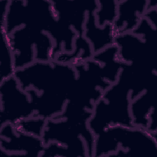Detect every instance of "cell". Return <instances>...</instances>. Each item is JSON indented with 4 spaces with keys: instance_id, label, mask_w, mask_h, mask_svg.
Returning a JSON list of instances; mask_svg holds the SVG:
<instances>
[{
    "instance_id": "cell-8",
    "label": "cell",
    "mask_w": 157,
    "mask_h": 157,
    "mask_svg": "<svg viewBox=\"0 0 157 157\" xmlns=\"http://www.w3.org/2000/svg\"><path fill=\"white\" fill-rule=\"evenodd\" d=\"M98 7L94 12L96 25L103 27L105 24L113 25L117 15V4L115 1H98Z\"/></svg>"
},
{
    "instance_id": "cell-7",
    "label": "cell",
    "mask_w": 157,
    "mask_h": 157,
    "mask_svg": "<svg viewBox=\"0 0 157 157\" xmlns=\"http://www.w3.org/2000/svg\"><path fill=\"white\" fill-rule=\"evenodd\" d=\"M2 40L1 50L0 61V82L13 76L15 72L14 56L7 34L1 30Z\"/></svg>"
},
{
    "instance_id": "cell-1",
    "label": "cell",
    "mask_w": 157,
    "mask_h": 157,
    "mask_svg": "<svg viewBox=\"0 0 157 157\" xmlns=\"http://www.w3.org/2000/svg\"><path fill=\"white\" fill-rule=\"evenodd\" d=\"M1 126L15 125L22 120L33 117L34 109L29 94L13 75L0 82Z\"/></svg>"
},
{
    "instance_id": "cell-3",
    "label": "cell",
    "mask_w": 157,
    "mask_h": 157,
    "mask_svg": "<svg viewBox=\"0 0 157 157\" xmlns=\"http://www.w3.org/2000/svg\"><path fill=\"white\" fill-rule=\"evenodd\" d=\"M1 129L2 151L12 155L16 153L17 156H41L45 146L42 137L18 131L10 123L1 126Z\"/></svg>"
},
{
    "instance_id": "cell-9",
    "label": "cell",
    "mask_w": 157,
    "mask_h": 157,
    "mask_svg": "<svg viewBox=\"0 0 157 157\" xmlns=\"http://www.w3.org/2000/svg\"><path fill=\"white\" fill-rule=\"evenodd\" d=\"M47 120L36 117L24 119L14 125V128L21 132L42 137Z\"/></svg>"
},
{
    "instance_id": "cell-2",
    "label": "cell",
    "mask_w": 157,
    "mask_h": 157,
    "mask_svg": "<svg viewBox=\"0 0 157 157\" xmlns=\"http://www.w3.org/2000/svg\"><path fill=\"white\" fill-rule=\"evenodd\" d=\"M107 129L118 147L112 156H156V134L137 126L115 125Z\"/></svg>"
},
{
    "instance_id": "cell-5",
    "label": "cell",
    "mask_w": 157,
    "mask_h": 157,
    "mask_svg": "<svg viewBox=\"0 0 157 157\" xmlns=\"http://www.w3.org/2000/svg\"><path fill=\"white\" fill-rule=\"evenodd\" d=\"M83 36L91 45L94 54L113 45L115 34L112 24L107 23L103 27H99L96 25L94 12H91L87 15Z\"/></svg>"
},
{
    "instance_id": "cell-6",
    "label": "cell",
    "mask_w": 157,
    "mask_h": 157,
    "mask_svg": "<svg viewBox=\"0 0 157 157\" xmlns=\"http://www.w3.org/2000/svg\"><path fill=\"white\" fill-rule=\"evenodd\" d=\"M155 94L156 86H154L145 90L131 101L130 112L134 126L147 130L150 115L155 110Z\"/></svg>"
},
{
    "instance_id": "cell-4",
    "label": "cell",
    "mask_w": 157,
    "mask_h": 157,
    "mask_svg": "<svg viewBox=\"0 0 157 157\" xmlns=\"http://www.w3.org/2000/svg\"><path fill=\"white\" fill-rule=\"evenodd\" d=\"M147 1H118L117 15L113 23L116 35L132 31L147 11Z\"/></svg>"
}]
</instances>
